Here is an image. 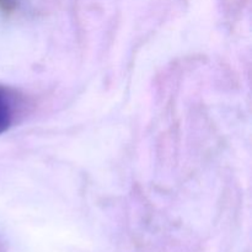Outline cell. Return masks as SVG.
<instances>
[{
	"instance_id": "cell-1",
	"label": "cell",
	"mask_w": 252,
	"mask_h": 252,
	"mask_svg": "<svg viewBox=\"0 0 252 252\" xmlns=\"http://www.w3.org/2000/svg\"><path fill=\"white\" fill-rule=\"evenodd\" d=\"M21 111L20 96L12 89L0 86V134L15 123Z\"/></svg>"
},
{
	"instance_id": "cell-2",
	"label": "cell",
	"mask_w": 252,
	"mask_h": 252,
	"mask_svg": "<svg viewBox=\"0 0 252 252\" xmlns=\"http://www.w3.org/2000/svg\"><path fill=\"white\" fill-rule=\"evenodd\" d=\"M14 7V0H0V9L9 11Z\"/></svg>"
}]
</instances>
